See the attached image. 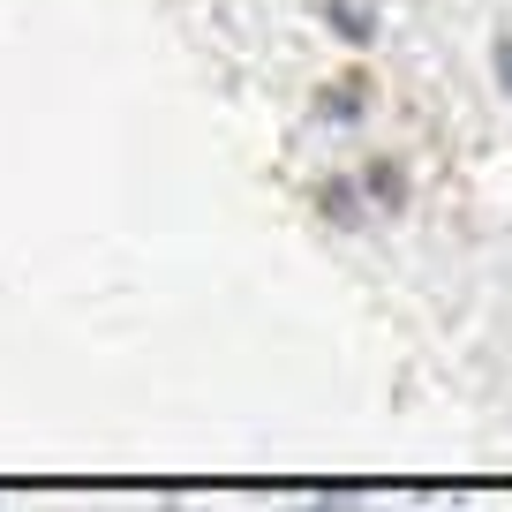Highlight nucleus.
Here are the masks:
<instances>
[{
    "mask_svg": "<svg viewBox=\"0 0 512 512\" xmlns=\"http://www.w3.org/2000/svg\"><path fill=\"white\" fill-rule=\"evenodd\" d=\"M490 76H497V91H505V106H512V38L490 46Z\"/></svg>",
    "mask_w": 512,
    "mask_h": 512,
    "instance_id": "39448f33",
    "label": "nucleus"
},
{
    "mask_svg": "<svg viewBox=\"0 0 512 512\" xmlns=\"http://www.w3.org/2000/svg\"><path fill=\"white\" fill-rule=\"evenodd\" d=\"M354 174H362V189H369V204L384 211V219H392V211H407V196H415V181H407V159H362L354 166Z\"/></svg>",
    "mask_w": 512,
    "mask_h": 512,
    "instance_id": "7ed1b4c3",
    "label": "nucleus"
},
{
    "mask_svg": "<svg viewBox=\"0 0 512 512\" xmlns=\"http://www.w3.org/2000/svg\"><path fill=\"white\" fill-rule=\"evenodd\" d=\"M309 204H317V219L339 226V234H362V226L377 219V204H369L362 174H324L317 189H309Z\"/></svg>",
    "mask_w": 512,
    "mask_h": 512,
    "instance_id": "f03ea898",
    "label": "nucleus"
},
{
    "mask_svg": "<svg viewBox=\"0 0 512 512\" xmlns=\"http://www.w3.org/2000/svg\"><path fill=\"white\" fill-rule=\"evenodd\" d=\"M369 106H377V76H369V68H339V76H324L317 98H309V113H317L324 128H354Z\"/></svg>",
    "mask_w": 512,
    "mask_h": 512,
    "instance_id": "f257e3e1",
    "label": "nucleus"
},
{
    "mask_svg": "<svg viewBox=\"0 0 512 512\" xmlns=\"http://www.w3.org/2000/svg\"><path fill=\"white\" fill-rule=\"evenodd\" d=\"M324 23H332L339 46H369L377 38V8L369 0H324Z\"/></svg>",
    "mask_w": 512,
    "mask_h": 512,
    "instance_id": "20e7f679",
    "label": "nucleus"
}]
</instances>
